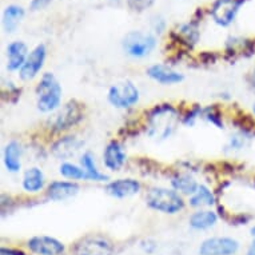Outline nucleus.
I'll return each instance as SVG.
<instances>
[{
  "instance_id": "f257e3e1",
  "label": "nucleus",
  "mask_w": 255,
  "mask_h": 255,
  "mask_svg": "<svg viewBox=\"0 0 255 255\" xmlns=\"http://www.w3.org/2000/svg\"><path fill=\"white\" fill-rule=\"evenodd\" d=\"M36 95H38V109L40 111L50 113L58 109L62 99V88L54 75L51 74L43 75L42 80L36 87Z\"/></svg>"
},
{
  "instance_id": "f03ea898",
  "label": "nucleus",
  "mask_w": 255,
  "mask_h": 255,
  "mask_svg": "<svg viewBox=\"0 0 255 255\" xmlns=\"http://www.w3.org/2000/svg\"><path fill=\"white\" fill-rule=\"evenodd\" d=\"M146 201L151 209L164 214H175L183 209V201L179 194L168 188H151L147 194Z\"/></svg>"
},
{
  "instance_id": "7ed1b4c3",
  "label": "nucleus",
  "mask_w": 255,
  "mask_h": 255,
  "mask_svg": "<svg viewBox=\"0 0 255 255\" xmlns=\"http://www.w3.org/2000/svg\"><path fill=\"white\" fill-rule=\"evenodd\" d=\"M114 246L102 235L84 237L74 246V255H113Z\"/></svg>"
},
{
  "instance_id": "20e7f679",
  "label": "nucleus",
  "mask_w": 255,
  "mask_h": 255,
  "mask_svg": "<svg viewBox=\"0 0 255 255\" xmlns=\"http://www.w3.org/2000/svg\"><path fill=\"white\" fill-rule=\"evenodd\" d=\"M110 103L118 109H128L139 101V91L131 82L118 83L110 88Z\"/></svg>"
},
{
  "instance_id": "39448f33",
  "label": "nucleus",
  "mask_w": 255,
  "mask_h": 255,
  "mask_svg": "<svg viewBox=\"0 0 255 255\" xmlns=\"http://www.w3.org/2000/svg\"><path fill=\"white\" fill-rule=\"evenodd\" d=\"M155 39L154 36L142 32H130L126 35L123 40V48L128 55L134 58H143L154 50Z\"/></svg>"
},
{
  "instance_id": "423d86ee",
  "label": "nucleus",
  "mask_w": 255,
  "mask_h": 255,
  "mask_svg": "<svg viewBox=\"0 0 255 255\" xmlns=\"http://www.w3.org/2000/svg\"><path fill=\"white\" fill-rule=\"evenodd\" d=\"M239 249V243L233 238L206 239L199 247L201 255H234Z\"/></svg>"
},
{
  "instance_id": "0eeeda50",
  "label": "nucleus",
  "mask_w": 255,
  "mask_h": 255,
  "mask_svg": "<svg viewBox=\"0 0 255 255\" xmlns=\"http://www.w3.org/2000/svg\"><path fill=\"white\" fill-rule=\"evenodd\" d=\"M242 0H217L211 8L214 20L221 25H229L234 20Z\"/></svg>"
},
{
  "instance_id": "6e6552de",
  "label": "nucleus",
  "mask_w": 255,
  "mask_h": 255,
  "mask_svg": "<svg viewBox=\"0 0 255 255\" xmlns=\"http://www.w3.org/2000/svg\"><path fill=\"white\" fill-rule=\"evenodd\" d=\"M28 249L38 255H62L64 245L51 237H34L27 243Z\"/></svg>"
},
{
  "instance_id": "1a4fd4ad",
  "label": "nucleus",
  "mask_w": 255,
  "mask_h": 255,
  "mask_svg": "<svg viewBox=\"0 0 255 255\" xmlns=\"http://www.w3.org/2000/svg\"><path fill=\"white\" fill-rule=\"evenodd\" d=\"M82 107L76 102H70L60 110L54 121V128L56 131L67 130L72 126H75L82 119Z\"/></svg>"
},
{
  "instance_id": "9d476101",
  "label": "nucleus",
  "mask_w": 255,
  "mask_h": 255,
  "mask_svg": "<svg viewBox=\"0 0 255 255\" xmlns=\"http://www.w3.org/2000/svg\"><path fill=\"white\" fill-rule=\"evenodd\" d=\"M46 47L40 44L35 48L31 54L28 55V58L23 64V67L20 68V78L23 80H31L34 79L35 76L38 75V72L40 71V68L43 67V63L46 60Z\"/></svg>"
},
{
  "instance_id": "9b49d317",
  "label": "nucleus",
  "mask_w": 255,
  "mask_h": 255,
  "mask_svg": "<svg viewBox=\"0 0 255 255\" xmlns=\"http://www.w3.org/2000/svg\"><path fill=\"white\" fill-rule=\"evenodd\" d=\"M140 184L134 179H118L107 184V193L115 198L131 197L139 191Z\"/></svg>"
},
{
  "instance_id": "f8f14e48",
  "label": "nucleus",
  "mask_w": 255,
  "mask_h": 255,
  "mask_svg": "<svg viewBox=\"0 0 255 255\" xmlns=\"http://www.w3.org/2000/svg\"><path fill=\"white\" fill-rule=\"evenodd\" d=\"M79 191V186L72 182H54L47 188V197L52 201H63L74 197Z\"/></svg>"
},
{
  "instance_id": "ddd939ff",
  "label": "nucleus",
  "mask_w": 255,
  "mask_h": 255,
  "mask_svg": "<svg viewBox=\"0 0 255 255\" xmlns=\"http://www.w3.org/2000/svg\"><path fill=\"white\" fill-rule=\"evenodd\" d=\"M148 76L152 78L154 80H156L158 83L162 84H174L179 83L183 80V76L180 75L179 72L174 71L171 68L166 67V66H162V64H155L152 67L148 68L147 71Z\"/></svg>"
},
{
  "instance_id": "4468645a",
  "label": "nucleus",
  "mask_w": 255,
  "mask_h": 255,
  "mask_svg": "<svg viewBox=\"0 0 255 255\" xmlns=\"http://www.w3.org/2000/svg\"><path fill=\"white\" fill-rule=\"evenodd\" d=\"M7 55H8V67L9 71H15L23 67V64L27 60V47L24 43L13 42L7 47Z\"/></svg>"
},
{
  "instance_id": "2eb2a0df",
  "label": "nucleus",
  "mask_w": 255,
  "mask_h": 255,
  "mask_svg": "<svg viewBox=\"0 0 255 255\" xmlns=\"http://www.w3.org/2000/svg\"><path fill=\"white\" fill-rule=\"evenodd\" d=\"M103 156H105L106 167L110 168V170H113V171L119 170V168L123 166V163H125L126 160L125 152L122 150L121 144L117 142H111L109 146L106 147Z\"/></svg>"
},
{
  "instance_id": "dca6fc26",
  "label": "nucleus",
  "mask_w": 255,
  "mask_h": 255,
  "mask_svg": "<svg viewBox=\"0 0 255 255\" xmlns=\"http://www.w3.org/2000/svg\"><path fill=\"white\" fill-rule=\"evenodd\" d=\"M44 186V175L39 168H28L23 176V187L28 193H38Z\"/></svg>"
},
{
  "instance_id": "f3484780",
  "label": "nucleus",
  "mask_w": 255,
  "mask_h": 255,
  "mask_svg": "<svg viewBox=\"0 0 255 255\" xmlns=\"http://www.w3.org/2000/svg\"><path fill=\"white\" fill-rule=\"evenodd\" d=\"M21 148L19 143L11 142L5 146L4 150V164L7 170L11 172H17L20 170Z\"/></svg>"
},
{
  "instance_id": "a211bd4d",
  "label": "nucleus",
  "mask_w": 255,
  "mask_h": 255,
  "mask_svg": "<svg viewBox=\"0 0 255 255\" xmlns=\"http://www.w3.org/2000/svg\"><path fill=\"white\" fill-rule=\"evenodd\" d=\"M23 16H24V9L21 7L8 5L3 13V27H4L5 32H13Z\"/></svg>"
},
{
  "instance_id": "6ab92c4d",
  "label": "nucleus",
  "mask_w": 255,
  "mask_h": 255,
  "mask_svg": "<svg viewBox=\"0 0 255 255\" xmlns=\"http://www.w3.org/2000/svg\"><path fill=\"white\" fill-rule=\"evenodd\" d=\"M217 223V215L213 211H197L190 218V226L197 230L210 229Z\"/></svg>"
},
{
  "instance_id": "aec40b11",
  "label": "nucleus",
  "mask_w": 255,
  "mask_h": 255,
  "mask_svg": "<svg viewBox=\"0 0 255 255\" xmlns=\"http://www.w3.org/2000/svg\"><path fill=\"white\" fill-rule=\"evenodd\" d=\"M80 143L74 138H66L59 140L54 147L55 155H58L59 158H68L79 150Z\"/></svg>"
},
{
  "instance_id": "412c9836",
  "label": "nucleus",
  "mask_w": 255,
  "mask_h": 255,
  "mask_svg": "<svg viewBox=\"0 0 255 255\" xmlns=\"http://www.w3.org/2000/svg\"><path fill=\"white\" fill-rule=\"evenodd\" d=\"M214 202H215V198L209 188L205 186H199L197 193L193 194V197L190 199V205L193 207H202V206L214 205Z\"/></svg>"
},
{
  "instance_id": "4be33fe9",
  "label": "nucleus",
  "mask_w": 255,
  "mask_h": 255,
  "mask_svg": "<svg viewBox=\"0 0 255 255\" xmlns=\"http://www.w3.org/2000/svg\"><path fill=\"white\" fill-rule=\"evenodd\" d=\"M172 186L176 191L183 194H195L198 190V183L188 175H179L172 179Z\"/></svg>"
},
{
  "instance_id": "5701e85b",
  "label": "nucleus",
  "mask_w": 255,
  "mask_h": 255,
  "mask_svg": "<svg viewBox=\"0 0 255 255\" xmlns=\"http://www.w3.org/2000/svg\"><path fill=\"white\" fill-rule=\"evenodd\" d=\"M82 166H83L84 171L87 172L90 180H97V182H101V180H106L107 176L103 175L99 170L95 166V162H94V158L90 152H86L82 158Z\"/></svg>"
},
{
  "instance_id": "b1692460",
  "label": "nucleus",
  "mask_w": 255,
  "mask_h": 255,
  "mask_svg": "<svg viewBox=\"0 0 255 255\" xmlns=\"http://www.w3.org/2000/svg\"><path fill=\"white\" fill-rule=\"evenodd\" d=\"M60 174H62L64 178H68V179L72 180H90L87 172L84 171V168H80L78 167V166H75V164L71 163H63L62 166H60Z\"/></svg>"
},
{
  "instance_id": "393cba45",
  "label": "nucleus",
  "mask_w": 255,
  "mask_h": 255,
  "mask_svg": "<svg viewBox=\"0 0 255 255\" xmlns=\"http://www.w3.org/2000/svg\"><path fill=\"white\" fill-rule=\"evenodd\" d=\"M127 1L131 8L135 11H143L154 3V0H127Z\"/></svg>"
},
{
  "instance_id": "a878e982",
  "label": "nucleus",
  "mask_w": 255,
  "mask_h": 255,
  "mask_svg": "<svg viewBox=\"0 0 255 255\" xmlns=\"http://www.w3.org/2000/svg\"><path fill=\"white\" fill-rule=\"evenodd\" d=\"M48 1L50 0H32V3H31V8L32 9H40L43 7H46L48 4Z\"/></svg>"
},
{
  "instance_id": "bb28decb",
  "label": "nucleus",
  "mask_w": 255,
  "mask_h": 255,
  "mask_svg": "<svg viewBox=\"0 0 255 255\" xmlns=\"http://www.w3.org/2000/svg\"><path fill=\"white\" fill-rule=\"evenodd\" d=\"M1 255H24L21 251L16 250H11V249H1Z\"/></svg>"
},
{
  "instance_id": "cd10ccee",
  "label": "nucleus",
  "mask_w": 255,
  "mask_h": 255,
  "mask_svg": "<svg viewBox=\"0 0 255 255\" xmlns=\"http://www.w3.org/2000/svg\"><path fill=\"white\" fill-rule=\"evenodd\" d=\"M247 255H255V241L250 245L249 250H247Z\"/></svg>"
},
{
  "instance_id": "c85d7f7f",
  "label": "nucleus",
  "mask_w": 255,
  "mask_h": 255,
  "mask_svg": "<svg viewBox=\"0 0 255 255\" xmlns=\"http://www.w3.org/2000/svg\"><path fill=\"white\" fill-rule=\"evenodd\" d=\"M251 83H253V86H255V70L251 74Z\"/></svg>"
},
{
  "instance_id": "c756f323",
  "label": "nucleus",
  "mask_w": 255,
  "mask_h": 255,
  "mask_svg": "<svg viewBox=\"0 0 255 255\" xmlns=\"http://www.w3.org/2000/svg\"><path fill=\"white\" fill-rule=\"evenodd\" d=\"M251 234H253L255 237V226L253 227V229H251Z\"/></svg>"
},
{
  "instance_id": "7c9ffc66",
  "label": "nucleus",
  "mask_w": 255,
  "mask_h": 255,
  "mask_svg": "<svg viewBox=\"0 0 255 255\" xmlns=\"http://www.w3.org/2000/svg\"><path fill=\"white\" fill-rule=\"evenodd\" d=\"M253 111H254V115H255V103H254V106H253Z\"/></svg>"
}]
</instances>
